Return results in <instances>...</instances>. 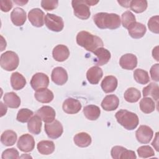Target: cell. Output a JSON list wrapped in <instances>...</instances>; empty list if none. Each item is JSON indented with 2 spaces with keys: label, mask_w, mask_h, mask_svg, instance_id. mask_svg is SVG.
Instances as JSON below:
<instances>
[{
  "label": "cell",
  "mask_w": 159,
  "mask_h": 159,
  "mask_svg": "<svg viewBox=\"0 0 159 159\" xmlns=\"http://www.w3.org/2000/svg\"><path fill=\"white\" fill-rule=\"evenodd\" d=\"M93 21L96 26L101 29L114 30L120 26V16L114 13L99 12L93 16Z\"/></svg>",
  "instance_id": "obj_1"
},
{
  "label": "cell",
  "mask_w": 159,
  "mask_h": 159,
  "mask_svg": "<svg viewBox=\"0 0 159 159\" xmlns=\"http://www.w3.org/2000/svg\"><path fill=\"white\" fill-rule=\"evenodd\" d=\"M76 40L78 45L91 52H94L96 49L104 45L100 37L84 30L78 33Z\"/></svg>",
  "instance_id": "obj_2"
},
{
  "label": "cell",
  "mask_w": 159,
  "mask_h": 159,
  "mask_svg": "<svg viewBox=\"0 0 159 159\" xmlns=\"http://www.w3.org/2000/svg\"><path fill=\"white\" fill-rule=\"evenodd\" d=\"M115 117L117 122L128 130L135 129L139 123L137 115L126 109L119 110L116 113Z\"/></svg>",
  "instance_id": "obj_3"
},
{
  "label": "cell",
  "mask_w": 159,
  "mask_h": 159,
  "mask_svg": "<svg viewBox=\"0 0 159 159\" xmlns=\"http://www.w3.org/2000/svg\"><path fill=\"white\" fill-rule=\"evenodd\" d=\"M98 1L89 0H73L71 5L73 8V13L76 17L82 20L88 19L91 15L90 6H94L98 3Z\"/></svg>",
  "instance_id": "obj_4"
},
{
  "label": "cell",
  "mask_w": 159,
  "mask_h": 159,
  "mask_svg": "<svg viewBox=\"0 0 159 159\" xmlns=\"http://www.w3.org/2000/svg\"><path fill=\"white\" fill-rule=\"evenodd\" d=\"M19 63V56L13 51H6L1 55L0 65L4 70L13 71L17 68Z\"/></svg>",
  "instance_id": "obj_5"
},
{
  "label": "cell",
  "mask_w": 159,
  "mask_h": 159,
  "mask_svg": "<svg viewBox=\"0 0 159 159\" xmlns=\"http://www.w3.org/2000/svg\"><path fill=\"white\" fill-rule=\"evenodd\" d=\"M45 24L47 27L53 32H58L63 30L64 22L63 19L53 14L47 13L45 16Z\"/></svg>",
  "instance_id": "obj_6"
},
{
  "label": "cell",
  "mask_w": 159,
  "mask_h": 159,
  "mask_svg": "<svg viewBox=\"0 0 159 159\" xmlns=\"http://www.w3.org/2000/svg\"><path fill=\"white\" fill-rule=\"evenodd\" d=\"M45 131L47 136L52 139H57L61 137L63 132V125L57 120L45 124Z\"/></svg>",
  "instance_id": "obj_7"
},
{
  "label": "cell",
  "mask_w": 159,
  "mask_h": 159,
  "mask_svg": "<svg viewBox=\"0 0 159 159\" xmlns=\"http://www.w3.org/2000/svg\"><path fill=\"white\" fill-rule=\"evenodd\" d=\"M30 84L35 91L47 88L49 84L48 76L43 73H37L32 77Z\"/></svg>",
  "instance_id": "obj_8"
},
{
  "label": "cell",
  "mask_w": 159,
  "mask_h": 159,
  "mask_svg": "<svg viewBox=\"0 0 159 159\" xmlns=\"http://www.w3.org/2000/svg\"><path fill=\"white\" fill-rule=\"evenodd\" d=\"M111 155L114 159H135V152L127 150L122 146H114L111 150Z\"/></svg>",
  "instance_id": "obj_9"
},
{
  "label": "cell",
  "mask_w": 159,
  "mask_h": 159,
  "mask_svg": "<svg viewBox=\"0 0 159 159\" xmlns=\"http://www.w3.org/2000/svg\"><path fill=\"white\" fill-rule=\"evenodd\" d=\"M153 135V132L148 125H142L135 132V137L137 141L143 144L148 143Z\"/></svg>",
  "instance_id": "obj_10"
},
{
  "label": "cell",
  "mask_w": 159,
  "mask_h": 159,
  "mask_svg": "<svg viewBox=\"0 0 159 159\" xmlns=\"http://www.w3.org/2000/svg\"><path fill=\"white\" fill-rule=\"evenodd\" d=\"M17 146L22 152H30L34 150L35 147L34 139L29 134H23L18 139Z\"/></svg>",
  "instance_id": "obj_11"
},
{
  "label": "cell",
  "mask_w": 159,
  "mask_h": 159,
  "mask_svg": "<svg viewBox=\"0 0 159 159\" xmlns=\"http://www.w3.org/2000/svg\"><path fill=\"white\" fill-rule=\"evenodd\" d=\"M28 19L32 25L41 27L44 24V12L39 8L32 9L29 12Z\"/></svg>",
  "instance_id": "obj_12"
},
{
  "label": "cell",
  "mask_w": 159,
  "mask_h": 159,
  "mask_svg": "<svg viewBox=\"0 0 159 159\" xmlns=\"http://www.w3.org/2000/svg\"><path fill=\"white\" fill-rule=\"evenodd\" d=\"M81 102L78 99L72 98L66 99L62 106L63 111L69 114H75L78 113L81 110Z\"/></svg>",
  "instance_id": "obj_13"
},
{
  "label": "cell",
  "mask_w": 159,
  "mask_h": 159,
  "mask_svg": "<svg viewBox=\"0 0 159 159\" xmlns=\"http://www.w3.org/2000/svg\"><path fill=\"white\" fill-rule=\"evenodd\" d=\"M68 73L61 66H58L52 70L51 78L52 81L57 85H63L68 81Z\"/></svg>",
  "instance_id": "obj_14"
},
{
  "label": "cell",
  "mask_w": 159,
  "mask_h": 159,
  "mask_svg": "<svg viewBox=\"0 0 159 159\" xmlns=\"http://www.w3.org/2000/svg\"><path fill=\"white\" fill-rule=\"evenodd\" d=\"M119 65L123 69L134 70L137 65V57L132 53L124 54L119 60Z\"/></svg>",
  "instance_id": "obj_15"
},
{
  "label": "cell",
  "mask_w": 159,
  "mask_h": 159,
  "mask_svg": "<svg viewBox=\"0 0 159 159\" xmlns=\"http://www.w3.org/2000/svg\"><path fill=\"white\" fill-rule=\"evenodd\" d=\"M127 29L129 35L132 38L136 39H140L143 37L147 31L145 25L139 22H134Z\"/></svg>",
  "instance_id": "obj_16"
},
{
  "label": "cell",
  "mask_w": 159,
  "mask_h": 159,
  "mask_svg": "<svg viewBox=\"0 0 159 159\" xmlns=\"http://www.w3.org/2000/svg\"><path fill=\"white\" fill-rule=\"evenodd\" d=\"M52 56L54 60L57 61H64L69 57L70 50L65 45H57L53 49Z\"/></svg>",
  "instance_id": "obj_17"
},
{
  "label": "cell",
  "mask_w": 159,
  "mask_h": 159,
  "mask_svg": "<svg viewBox=\"0 0 159 159\" xmlns=\"http://www.w3.org/2000/svg\"><path fill=\"white\" fill-rule=\"evenodd\" d=\"M37 114L45 123L52 122L55 120L56 113L53 108L48 106H44L37 111Z\"/></svg>",
  "instance_id": "obj_18"
},
{
  "label": "cell",
  "mask_w": 159,
  "mask_h": 159,
  "mask_svg": "<svg viewBox=\"0 0 159 159\" xmlns=\"http://www.w3.org/2000/svg\"><path fill=\"white\" fill-rule=\"evenodd\" d=\"M102 76V70L98 66H94L91 67L86 73V78L89 83L92 84H98Z\"/></svg>",
  "instance_id": "obj_19"
},
{
  "label": "cell",
  "mask_w": 159,
  "mask_h": 159,
  "mask_svg": "<svg viewBox=\"0 0 159 159\" xmlns=\"http://www.w3.org/2000/svg\"><path fill=\"white\" fill-rule=\"evenodd\" d=\"M119 104V99L115 94L107 95L101 102V107L106 111L116 110Z\"/></svg>",
  "instance_id": "obj_20"
},
{
  "label": "cell",
  "mask_w": 159,
  "mask_h": 159,
  "mask_svg": "<svg viewBox=\"0 0 159 159\" xmlns=\"http://www.w3.org/2000/svg\"><path fill=\"white\" fill-rule=\"evenodd\" d=\"M117 79L112 75H109L104 77L102 80L101 86L103 91L106 93H109L114 91L117 87Z\"/></svg>",
  "instance_id": "obj_21"
},
{
  "label": "cell",
  "mask_w": 159,
  "mask_h": 159,
  "mask_svg": "<svg viewBox=\"0 0 159 159\" xmlns=\"http://www.w3.org/2000/svg\"><path fill=\"white\" fill-rule=\"evenodd\" d=\"M11 19L16 26H22L26 20V12L22 8L16 7L11 13Z\"/></svg>",
  "instance_id": "obj_22"
},
{
  "label": "cell",
  "mask_w": 159,
  "mask_h": 159,
  "mask_svg": "<svg viewBox=\"0 0 159 159\" xmlns=\"http://www.w3.org/2000/svg\"><path fill=\"white\" fill-rule=\"evenodd\" d=\"M93 53L97 57L95 60V63L98 66L106 65L108 63L111 57L110 52L103 47L98 48Z\"/></svg>",
  "instance_id": "obj_23"
},
{
  "label": "cell",
  "mask_w": 159,
  "mask_h": 159,
  "mask_svg": "<svg viewBox=\"0 0 159 159\" xmlns=\"http://www.w3.org/2000/svg\"><path fill=\"white\" fill-rule=\"evenodd\" d=\"M36 100L42 103H49L54 98L53 92L47 88H43L38 91L34 94Z\"/></svg>",
  "instance_id": "obj_24"
},
{
  "label": "cell",
  "mask_w": 159,
  "mask_h": 159,
  "mask_svg": "<svg viewBox=\"0 0 159 159\" xmlns=\"http://www.w3.org/2000/svg\"><path fill=\"white\" fill-rule=\"evenodd\" d=\"M42 124L41 118L37 114L34 116L27 123L29 132L34 135L39 134L41 132Z\"/></svg>",
  "instance_id": "obj_25"
},
{
  "label": "cell",
  "mask_w": 159,
  "mask_h": 159,
  "mask_svg": "<svg viewBox=\"0 0 159 159\" xmlns=\"http://www.w3.org/2000/svg\"><path fill=\"white\" fill-rule=\"evenodd\" d=\"M74 143L79 147L84 148L88 147L92 142V139L89 134L86 132H80L76 134L73 138Z\"/></svg>",
  "instance_id": "obj_26"
},
{
  "label": "cell",
  "mask_w": 159,
  "mask_h": 159,
  "mask_svg": "<svg viewBox=\"0 0 159 159\" xmlns=\"http://www.w3.org/2000/svg\"><path fill=\"white\" fill-rule=\"evenodd\" d=\"M11 84L14 90H20L25 86L26 80L20 73L14 72L11 76Z\"/></svg>",
  "instance_id": "obj_27"
},
{
  "label": "cell",
  "mask_w": 159,
  "mask_h": 159,
  "mask_svg": "<svg viewBox=\"0 0 159 159\" xmlns=\"http://www.w3.org/2000/svg\"><path fill=\"white\" fill-rule=\"evenodd\" d=\"M3 100L4 104L10 108H18L20 105V99L14 92L7 93L4 95Z\"/></svg>",
  "instance_id": "obj_28"
},
{
  "label": "cell",
  "mask_w": 159,
  "mask_h": 159,
  "mask_svg": "<svg viewBox=\"0 0 159 159\" xmlns=\"http://www.w3.org/2000/svg\"><path fill=\"white\" fill-rule=\"evenodd\" d=\"M83 114L88 120H96L100 116L101 110L98 106L93 104H90L84 107Z\"/></svg>",
  "instance_id": "obj_29"
},
{
  "label": "cell",
  "mask_w": 159,
  "mask_h": 159,
  "mask_svg": "<svg viewBox=\"0 0 159 159\" xmlns=\"http://www.w3.org/2000/svg\"><path fill=\"white\" fill-rule=\"evenodd\" d=\"M37 148L40 154L48 155L52 154L55 151V146L52 141L42 140L37 143Z\"/></svg>",
  "instance_id": "obj_30"
},
{
  "label": "cell",
  "mask_w": 159,
  "mask_h": 159,
  "mask_svg": "<svg viewBox=\"0 0 159 159\" xmlns=\"http://www.w3.org/2000/svg\"><path fill=\"white\" fill-rule=\"evenodd\" d=\"M17 139V134L11 130H5L1 136V142L5 146H12L15 144Z\"/></svg>",
  "instance_id": "obj_31"
},
{
  "label": "cell",
  "mask_w": 159,
  "mask_h": 159,
  "mask_svg": "<svg viewBox=\"0 0 159 159\" xmlns=\"http://www.w3.org/2000/svg\"><path fill=\"white\" fill-rule=\"evenodd\" d=\"M158 85L157 83H150L148 85L143 88L142 93L143 97L150 96L157 102L158 100Z\"/></svg>",
  "instance_id": "obj_32"
},
{
  "label": "cell",
  "mask_w": 159,
  "mask_h": 159,
  "mask_svg": "<svg viewBox=\"0 0 159 159\" xmlns=\"http://www.w3.org/2000/svg\"><path fill=\"white\" fill-rule=\"evenodd\" d=\"M140 110L145 114H150L155 111V104L151 98L145 97L142 99L139 103Z\"/></svg>",
  "instance_id": "obj_33"
},
{
  "label": "cell",
  "mask_w": 159,
  "mask_h": 159,
  "mask_svg": "<svg viewBox=\"0 0 159 159\" xmlns=\"http://www.w3.org/2000/svg\"><path fill=\"white\" fill-rule=\"evenodd\" d=\"M124 99L126 101L131 103L137 102L141 97L140 92L135 88L131 87L128 88L124 93Z\"/></svg>",
  "instance_id": "obj_34"
},
{
  "label": "cell",
  "mask_w": 159,
  "mask_h": 159,
  "mask_svg": "<svg viewBox=\"0 0 159 159\" xmlns=\"http://www.w3.org/2000/svg\"><path fill=\"white\" fill-rule=\"evenodd\" d=\"M134 78L136 82L141 84H146L150 80L148 72L140 68L136 69L134 71Z\"/></svg>",
  "instance_id": "obj_35"
},
{
  "label": "cell",
  "mask_w": 159,
  "mask_h": 159,
  "mask_svg": "<svg viewBox=\"0 0 159 159\" xmlns=\"http://www.w3.org/2000/svg\"><path fill=\"white\" fill-rule=\"evenodd\" d=\"M129 7L135 13H142L147 8V1L145 0L130 1Z\"/></svg>",
  "instance_id": "obj_36"
},
{
  "label": "cell",
  "mask_w": 159,
  "mask_h": 159,
  "mask_svg": "<svg viewBox=\"0 0 159 159\" xmlns=\"http://www.w3.org/2000/svg\"><path fill=\"white\" fill-rule=\"evenodd\" d=\"M33 114L34 112L31 110L27 108H22L18 111L16 119L20 122L25 123L30 119Z\"/></svg>",
  "instance_id": "obj_37"
},
{
  "label": "cell",
  "mask_w": 159,
  "mask_h": 159,
  "mask_svg": "<svg viewBox=\"0 0 159 159\" xmlns=\"http://www.w3.org/2000/svg\"><path fill=\"white\" fill-rule=\"evenodd\" d=\"M121 18H122L121 20H122V26L125 29H128L129 27L132 24L136 22L135 16L130 11H127L124 13H122Z\"/></svg>",
  "instance_id": "obj_38"
},
{
  "label": "cell",
  "mask_w": 159,
  "mask_h": 159,
  "mask_svg": "<svg viewBox=\"0 0 159 159\" xmlns=\"http://www.w3.org/2000/svg\"><path fill=\"white\" fill-rule=\"evenodd\" d=\"M137 153L140 158H147L155 155L153 149L149 145H143L138 148Z\"/></svg>",
  "instance_id": "obj_39"
},
{
  "label": "cell",
  "mask_w": 159,
  "mask_h": 159,
  "mask_svg": "<svg viewBox=\"0 0 159 159\" xmlns=\"http://www.w3.org/2000/svg\"><path fill=\"white\" fill-rule=\"evenodd\" d=\"M158 19V16H152L148 21V27L149 30L155 34L159 33Z\"/></svg>",
  "instance_id": "obj_40"
},
{
  "label": "cell",
  "mask_w": 159,
  "mask_h": 159,
  "mask_svg": "<svg viewBox=\"0 0 159 159\" xmlns=\"http://www.w3.org/2000/svg\"><path fill=\"white\" fill-rule=\"evenodd\" d=\"M2 159H8V158H19V152L15 148H11L5 150L1 156Z\"/></svg>",
  "instance_id": "obj_41"
},
{
  "label": "cell",
  "mask_w": 159,
  "mask_h": 159,
  "mask_svg": "<svg viewBox=\"0 0 159 159\" xmlns=\"http://www.w3.org/2000/svg\"><path fill=\"white\" fill-rule=\"evenodd\" d=\"M58 4L57 0H42L41 1V6L45 11H52L57 7Z\"/></svg>",
  "instance_id": "obj_42"
},
{
  "label": "cell",
  "mask_w": 159,
  "mask_h": 159,
  "mask_svg": "<svg viewBox=\"0 0 159 159\" xmlns=\"http://www.w3.org/2000/svg\"><path fill=\"white\" fill-rule=\"evenodd\" d=\"M158 63H156L153 65L150 70V73L151 75V78L153 81H158Z\"/></svg>",
  "instance_id": "obj_43"
},
{
  "label": "cell",
  "mask_w": 159,
  "mask_h": 159,
  "mask_svg": "<svg viewBox=\"0 0 159 159\" xmlns=\"http://www.w3.org/2000/svg\"><path fill=\"white\" fill-rule=\"evenodd\" d=\"M12 2L9 0L1 1V9L2 12H9L12 7Z\"/></svg>",
  "instance_id": "obj_44"
},
{
  "label": "cell",
  "mask_w": 159,
  "mask_h": 159,
  "mask_svg": "<svg viewBox=\"0 0 159 159\" xmlns=\"http://www.w3.org/2000/svg\"><path fill=\"white\" fill-rule=\"evenodd\" d=\"M158 132L156 133L155 138L153 140V141L152 143V145L156 149V150L158 152Z\"/></svg>",
  "instance_id": "obj_45"
},
{
  "label": "cell",
  "mask_w": 159,
  "mask_h": 159,
  "mask_svg": "<svg viewBox=\"0 0 159 159\" xmlns=\"http://www.w3.org/2000/svg\"><path fill=\"white\" fill-rule=\"evenodd\" d=\"M158 47L157 46L155 48H154L153 49V51H152V56L153 57L157 60V61H158Z\"/></svg>",
  "instance_id": "obj_46"
},
{
  "label": "cell",
  "mask_w": 159,
  "mask_h": 159,
  "mask_svg": "<svg viewBox=\"0 0 159 159\" xmlns=\"http://www.w3.org/2000/svg\"><path fill=\"white\" fill-rule=\"evenodd\" d=\"M117 2L124 7H129L130 1H118Z\"/></svg>",
  "instance_id": "obj_47"
},
{
  "label": "cell",
  "mask_w": 159,
  "mask_h": 159,
  "mask_svg": "<svg viewBox=\"0 0 159 159\" xmlns=\"http://www.w3.org/2000/svg\"><path fill=\"white\" fill-rule=\"evenodd\" d=\"M0 104H1V117L3 116L4 114H6V112H7V107L6 106H4L2 102H0Z\"/></svg>",
  "instance_id": "obj_48"
},
{
  "label": "cell",
  "mask_w": 159,
  "mask_h": 159,
  "mask_svg": "<svg viewBox=\"0 0 159 159\" xmlns=\"http://www.w3.org/2000/svg\"><path fill=\"white\" fill-rule=\"evenodd\" d=\"M14 2L15 3H17L18 5H20V6H23L24 4H25L26 3L28 2V1H14Z\"/></svg>",
  "instance_id": "obj_49"
}]
</instances>
